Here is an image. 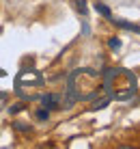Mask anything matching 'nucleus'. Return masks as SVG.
Listing matches in <instances>:
<instances>
[{"mask_svg": "<svg viewBox=\"0 0 140 149\" xmlns=\"http://www.w3.org/2000/svg\"><path fill=\"white\" fill-rule=\"evenodd\" d=\"M60 102H63V97L58 93H45L41 95V104H43V108L48 110H58L60 108Z\"/></svg>", "mask_w": 140, "mask_h": 149, "instance_id": "obj_1", "label": "nucleus"}, {"mask_svg": "<svg viewBox=\"0 0 140 149\" xmlns=\"http://www.w3.org/2000/svg\"><path fill=\"white\" fill-rule=\"evenodd\" d=\"M110 22L114 24V26L123 28V30H129V33H138V35H140V26H136V24H132V22H127V19H114V17H112Z\"/></svg>", "mask_w": 140, "mask_h": 149, "instance_id": "obj_2", "label": "nucleus"}, {"mask_svg": "<svg viewBox=\"0 0 140 149\" xmlns=\"http://www.w3.org/2000/svg\"><path fill=\"white\" fill-rule=\"evenodd\" d=\"M93 7H95V11L99 13L101 17H106V19H112V11H110V9H108V7H106L103 2H95Z\"/></svg>", "mask_w": 140, "mask_h": 149, "instance_id": "obj_3", "label": "nucleus"}, {"mask_svg": "<svg viewBox=\"0 0 140 149\" xmlns=\"http://www.w3.org/2000/svg\"><path fill=\"white\" fill-rule=\"evenodd\" d=\"M76 9H78V13H80L82 17H86V15H89V7H86V0H76Z\"/></svg>", "mask_w": 140, "mask_h": 149, "instance_id": "obj_4", "label": "nucleus"}, {"mask_svg": "<svg viewBox=\"0 0 140 149\" xmlns=\"http://www.w3.org/2000/svg\"><path fill=\"white\" fill-rule=\"evenodd\" d=\"M110 102H112V100L106 95V97H101V100H97L95 104H93V108H91V110H101V108H106V106L110 104Z\"/></svg>", "mask_w": 140, "mask_h": 149, "instance_id": "obj_5", "label": "nucleus"}, {"mask_svg": "<svg viewBox=\"0 0 140 149\" xmlns=\"http://www.w3.org/2000/svg\"><path fill=\"white\" fill-rule=\"evenodd\" d=\"M35 117H37V121H48L50 119V110L48 108H39L35 112Z\"/></svg>", "mask_w": 140, "mask_h": 149, "instance_id": "obj_6", "label": "nucleus"}, {"mask_svg": "<svg viewBox=\"0 0 140 149\" xmlns=\"http://www.w3.org/2000/svg\"><path fill=\"white\" fill-rule=\"evenodd\" d=\"M108 45H110V50L119 52V50H121V39H119V37H110V39H108Z\"/></svg>", "mask_w": 140, "mask_h": 149, "instance_id": "obj_7", "label": "nucleus"}, {"mask_svg": "<svg viewBox=\"0 0 140 149\" xmlns=\"http://www.w3.org/2000/svg\"><path fill=\"white\" fill-rule=\"evenodd\" d=\"M19 110H24V104H13L11 108H9V112H11V115H15V112H19Z\"/></svg>", "mask_w": 140, "mask_h": 149, "instance_id": "obj_8", "label": "nucleus"}, {"mask_svg": "<svg viewBox=\"0 0 140 149\" xmlns=\"http://www.w3.org/2000/svg\"><path fill=\"white\" fill-rule=\"evenodd\" d=\"M13 125H15V130H22V132H24V130H30L26 123H13Z\"/></svg>", "mask_w": 140, "mask_h": 149, "instance_id": "obj_9", "label": "nucleus"}]
</instances>
